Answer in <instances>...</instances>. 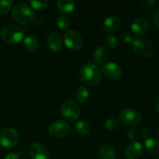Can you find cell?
Returning a JSON list of instances; mask_svg holds the SVG:
<instances>
[{
    "label": "cell",
    "instance_id": "1",
    "mask_svg": "<svg viewBox=\"0 0 159 159\" xmlns=\"http://www.w3.org/2000/svg\"><path fill=\"white\" fill-rule=\"evenodd\" d=\"M79 77L84 84L91 87L98 86L101 82V71L95 64L84 65L80 70Z\"/></svg>",
    "mask_w": 159,
    "mask_h": 159
},
{
    "label": "cell",
    "instance_id": "2",
    "mask_svg": "<svg viewBox=\"0 0 159 159\" xmlns=\"http://www.w3.org/2000/svg\"><path fill=\"white\" fill-rule=\"evenodd\" d=\"M34 12L31 6L25 3H19L12 9V18L20 25H28L34 19Z\"/></svg>",
    "mask_w": 159,
    "mask_h": 159
},
{
    "label": "cell",
    "instance_id": "3",
    "mask_svg": "<svg viewBox=\"0 0 159 159\" xmlns=\"http://www.w3.org/2000/svg\"><path fill=\"white\" fill-rule=\"evenodd\" d=\"M0 35L5 42L11 44H15L23 40L24 32L20 26L15 25H7L2 28Z\"/></svg>",
    "mask_w": 159,
    "mask_h": 159
},
{
    "label": "cell",
    "instance_id": "4",
    "mask_svg": "<svg viewBox=\"0 0 159 159\" xmlns=\"http://www.w3.org/2000/svg\"><path fill=\"white\" fill-rule=\"evenodd\" d=\"M132 48L136 54L143 58L151 57L154 54V48L152 43L145 37H136L132 42Z\"/></svg>",
    "mask_w": 159,
    "mask_h": 159
},
{
    "label": "cell",
    "instance_id": "5",
    "mask_svg": "<svg viewBox=\"0 0 159 159\" xmlns=\"http://www.w3.org/2000/svg\"><path fill=\"white\" fill-rule=\"evenodd\" d=\"M60 110L62 116L69 122H75L80 116V108L71 100L64 101L61 105Z\"/></svg>",
    "mask_w": 159,
    "mask_h": 159
},
{
    "label": "cell",
    "instance_id": "6",
    "mask_svg": "<svg viewBox=\"0 0 159 159\" xmlns=\"http://www.w3.org/2000/svg\"><path fill=\"white\" fill-rule=\"evenodd\" d=\"M118 118L123 125L134 127L140 124L142 116L140 112L136 109L126 108L120 112Z\"/></svg>",
    "mask_w": 159,
    "mask_h": 159
},
{
    "label": "cell",
    "instance_id": "7",
    "mask_svg": "<svg viewBox=\"0 0 159 159\" xmlns=\"http://www.w3.org/2000/svg\"><path fill=\"white\" fill-rule=\"evenodd\" d=\"M19 141V134L15 129L6 128L0 134V144L2 147L9 148L17 144Z\"/></svg>",
    "mask_w": 159,
    "mask_h": 159
},
{
    "label": "cell",
    "instance_id": "8",
    "mask_svg": "<svg viewBox=\"0 0 159 159\" xmlns=\"http://www.w3.org/2000/svg\"><path fill=\"white\" fill-rule=\"evenodd\" d=\"M64 43L69 49L77 51L83 45L82 37L76 30H67L64 34Z\"/></svg>",
    "mask_w": 159,
    "mask_h": 159
},
{
    "label": "cell",
    "instance_id": "9",
    "mask_svg": "<svg viewBox=\"0 0 159 159\" xmlns=\"http://www.w3.org/2000/svg\"><path fill=\"white\" fill-rule=\"evenodd\" d=\"M70 127L67 122L63 120H56L51 123L49 126L48 131L53 138H64L70 133Z\"/></svg>",
    "mask_w": 159,
    "mask_h": 159
},
{
    "label": "cell",
    "instance_id": "10",
    "mask_svg": "<svg viewBox=\"0 0 159 159\" xmlns=\"http://www.w3.org/2000/svg\"><path fill=\"white\" fill-rule=\"evenodd\" d=\"M101 69L103 75L111 80H116L122 75L121 68L114 62L104 63V65H101Z\"/></svg>",
    "mask_w": 159,
    "mask_h": 159
},
{
    "label": "cell",
    "instance_id": "11",
    "mask_svg": "<svg viewBox=\"0 0 159 159\" xmlns=\"http://www.w3.org/2000/svg\"><path fill=\"white\" fill-rule=\"evenodd\" d=\"M29 153L32 159H48L50 157V152L48 148L41 143L31 144Z\"/></svg>",
    "mask_w": 159,
    "mask_h": 159
},
{
    "label": "cell",
    "instance_id": "12",
    "mask_svg": "<svg viewBox=\"0 0 159 159\" xmlns=\"http://www.w3.org/2000/svg\"><path fill=\"white\" fill-rule=\"evenodd\" d=\"M47 43L48 46L53 52H59L62 48V40L61 35L57 32L50 33L47 37Z\"/></svg>",
    "mask_w": 159,
    "mask_h": 159
},
{
    "label": "cell",
    "instance_id": "13",
    "mask_svg": "<svg viewBox=\"0 0 159 159\" xmlns=\"http://www.w3.org/2000/svg\"><path fill=\"white\" fill-rule=\"evenodd\" d=\"M149 27L148 20L144 17H139L132 22L131 25V30L137 36L142 35L147 31Z\"/></svg>",
    "mask_w": 159,
    "mask_h": 159
},
{
    "label": "cell",
    "instance_id": "14",
    "mask_svg": "<svg viewBox=\"0 0 159 159\" xmlns=\"http://www.w3.org/2000/svg\"><path fill=\"white\" fill-rule=\"evenodd\" d=\"M125 154L128 159H138L143 154V146L138 141H132L127 146Z\"/></svg>",
    "mask_w": 159,
    "mask_h": 159
},
{
    "label": "cell",
    "instance_id": "15",
    "mask_svg": "<svg viewBox=\"0 0 159 159\" xmlns=\"http://www.w3.org/2000/svg\"><path fill=\"white\" fill-rule=\"evenodd\" d=\"M121 25V19L117 16H111L107 17L103 23V28L104 30L110 32L118 29Z\"/></svg>",
    "mask_w": 159,
    "mask_h": 159
},
{
    "label": "cell",
    "instance_id": "16",
    "mask_svg": "<svg viewBox=\"0 0 159 159\" xmlns=\"http://www.w3.org/2000/svg\"><path fill=\"white\" fill-rule=\"evenodd\" d=\"M23 47L28 53L35 54L39 48L38 40L34 36H27L23 40Z\"/></svg>",
    "mask_w": 159,
    "mask_h": 159
},
{
    "label": "cell",
    "instance_id": "17",
    "mask_svg": "<svg viewBox=\"0 0 159 159\" xmlns=\"http://www.w3.org/2000/svg\"><path fill=\"white\" fill-rule=\"evenodd\" d=\"M145 147L150 155L159 158V140L155 138H147L145 140Z\"/></svg>",
    "mask_w": 159,
    "mask_h": 159
},
{
    "label": "cell",
    "instance_id": "18",
    "mask_svg": "<svg viewBox=\"0 0 159 159\" xmlns=\"http://www.w3.org/2000/svg\"><path fill=\"white\" fill-rule=\"evenodd\" d=\"M75 5L76 3L73 0H59L57 2V8L59 12L69 14L74 10Z\"/></svg>",
    "mask_w": 159,
    "mask_h": 159
},
{
    "label": "cell",
    "instance_id": "19",
    "mask_svg": "<svg viewBox=\"0 0 159 159\" xmlns=\"http://www.w3.org/2000/svg\"><path fill=\"white\" fill-rule=\"evenodd\" d=\"M109 53L107 48L104 47H98L94 53V59L97 63H104L108 58Z\"/></svg>",
    "mask_w": 159,
    "mask_h": 159
},
{
    "label": "cell",
    "instance_id": "20",
    "mask_svg": "<svg viewBox=\"0 0 159 159\" xmlns=\"http://www.w3.org/2000/svg\"><path fill=\"white\" fill-rule=\"evenodd\" d=\"M100 157L101 159H115L116 153L112 147L109 145H104L100 149Z\"/></svg>",
    "mask_w": 159,
    "mask_h": 159
},
{
    "label": "cell",
    "instance_id": "21",
    "mask_svg": "<svg viewBox=\"0 0 159 159\" xmlns=\"http://www.w3.org/2000/svg\"><path fill=\"white\" fill-rule=\"evenodd\" d=\"M76 96L77 100L80 102H86L89 99V96H90V93H89L88 89L86 88L84 86H80L77 89L76 93Z\"/></svg>",
    "mask_w": 159,
    "mask_h": 159
},
{
    "label": "cell",
    "instance_id": "22",
    "mask_svg": "<svg viewBox=\"0 0 159 159\" xmlns=\"http://www.w3.org/2000/svg\"><path fill=\"white\" fill-rule=\"evenodd\" d=\"M75 127H76V130L77 131V133L80 134L82 135L87 134L90 131V124L84 120H80L76 123Z\"/></svg>",
    "mask_w": 159,
    "mask_h": 159
},
{
    "label": "cell",
    "instance_id": "23",
    "mask_svg": "<svg viewBox=\"0 0 159 159\" xmlns=\"http://www.w3.org/2000/svg\"><path fill=\"white\" fill-rule=\"evenodd\" d=\"M56 23H57L58 27L59 29L62 30H67L70 25V20L65 16H58L57 20H56Z\"/></svg>",
    "mask_w": 159,
    "mask_h": 159
},
{
    "label": "cell",
    "instance_id": "24",
    "mask_svg": "<svg viewBox=\"0 0 159 159\" xmlns=\"http://www.w3.org/2000/svg\"><path fill=\"white\" fill-rule=\"evenodd\" d=\"M31 8L37 10H44L49 5V2L47 0H41V1H31L30 2Z\"/></svg>",
    "mask_w": 159,
    "mask_h": 159
},
{
    "label": "cell",
    "instance_id": "25",
    "mask_svg": "<svg viewBox=\"0 0 159 159\" xmlns=\"http://www.w3.org/2000/svg\"><path fill=\"white\" fill-rule=\"evenodd\" d=\"M104 41L106 46L111 49H115L118 47V40L113 35H107L104 37Z\"/></svg>",
    "mask_w": 159,
    "mask_h": 159
},
{
    "label": "cell",
    "instance_id": "26",
    "mask_svg": "<svg viewBox=\"0 0 159 159\" xmlns=\"http://www.w3.org/2000/svg\"><path fill=\"white\" fill-rule=\"evenodd\" d=\"M12 1L6 0V1H0V15H4L8 13L12 8Z\"/></svg>",
    "mask_w": 159,
    "mask_h": 159
},
{
    "label": "cell",
    "instance_id": "27",
    "mask_svg": "<svg viewBox=\"0 0 159 159\" xmlns=\"http://www.w3.org/2000/svg\"><path fill=\"white\" fill-rule=\"evenodd\" d=\"M118 127V122L116 118H110L105 123V128L108 131H114L116 130Z\"/></svg>",
    "mask_w": 159,
    "mask_h": 159
},
{
    "label": "cell",
    "instance_id": "28",
    "mask_svg": "<svg viewBox=\"0 0 159 159\" xmlns=\"http://www.w3.org/2000/svg\"><path fill=\"white\" fill-rule=\"evenodd\" d=\"M120 38H121V40L123 42L126 43H132L134 40L133 37H132V34H130L129 32H123L121 34V36H120Z\"/></svg>",
    "mask_w": 159,
    "mask_h": 159
},
{
    "label": "cell",
    "instance_id": "29",
    "mask_svg": "<svg viewBox=\"0 0 159 159\" xmlns=\"http://www.w3.org/2000/svg\"><path fill=\"white\" fill-rule=\"evenodd\" d=\"M152 20L154 26L159 29V8L155 9L152 14Z\"/></svg>",
    "mask_w": 159,
    "mask_h": 159
},
{
    "label": "cell",
    "instance_id": "30",
    "mask_svg": "<svg viewBox=\"0 0 159 159\" xmlns=\"http://www.w3.org/2000/svg\"><path fill=\"white\" fill-rule=\"evenodd\" d=\"M140 3L143 5L144 7L149 8V9H152L157 4V2L154 0H143V1H140Z\"/></svg>",
    "mask_w": 159,
    "mask_h": 159
},
{
    "label": "cell",
    "instance_id": "31",
    "mask_svg": "<svg viewBox=\"0 0 159 159\" xmlns=\"http://www.w3.org/2000/svg\"><path fill=\"white\" fill-rule=\"evenodd\" d=\"M127 136L129 138V139L133 141V140H135L137 138V132L134 129H130V130H128Z\"/></svg>",
    "mask_w": 159,
    "mask_h": 159
},
{
    "label": "cell",
    "instance_id": "32",
    "mask_svg": "<svg viewBox=\"0 0 159 159\" xmlns=\"http://www.w3.org/2000/svg\"><path fill=\"white\" fill-rule=\"evenodd\" d=\"M19 158H20V155H19V154L11 153L9 154V155L5 158V159H19Z\"/></svg>",
    "mask_w": 159,
    "mask_h": 159
},
{
    "label": "cell",
    "instance_id": "33",
    "mask_svg": "<svg viewBox=\"0 0 159 159\" xmlns=\"http://www.w3.org/2000/svg\"><path fill=\"white\" fill-rule=\"evenodd\" d=\"M154 107H155V110L157 113H159V96H157L155 101H154Z\"/></svg>",
    "mask_w": 159,
    "mask_h": 159
},
{
    "label": "cell",
    "instance_id": "34",
    "mask_svg": "<svg viewBox=\"0 0 159 159\" xmlns=\"http://www.w3.org/2000/svg\"><path fill=\"white\" fill-rule=\"evenodd\" d=\"M141 135L143 137V138H147L149 135V130L147 129L144 128L141 130Z\"/></svg>",
    "mask_w": 159,
    "mask_h": 159
},
{
    "label": "cell",
    "instance_id": "35",
    "mask_svg": "<svg viewBox=\"0 0 159 159\" xmlns=\"http://www.w3.org/2000/svg\"><path fill=\"white\" fill-rule=\"evenodd\" d=\"M157 136L159 137V128L157 129Z\"/></svg>",
    "mask_w": 159,
    "mask_h": 159
}]
</instances>
